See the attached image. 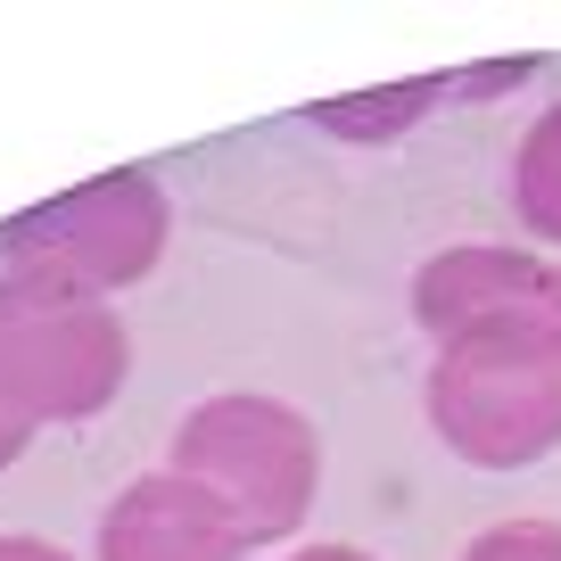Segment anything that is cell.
Listing matches in <instances>:
<instances>
[{"mask_svg": "<svg viewBox=\"0 0 561 561\" xmlns=\"http://www.w3.org/2000/svg\"><path fill=\"white\" fill-rule=\"evenodd\" d=\"M462 561H561V528L553 520H495L462 545Z\"/></svg>", "mask_w": 561, "mask_h": 561, "instance_id": "9", "label": "cell"}, {"mask_svg": "<svg viewBox=\"0 0 561 561\" xmlns=\"http://www.w3.org/2000/svg\"><path fill=\"white\" fill-rule=\"evenodd\" d=\"M512 215L528 240H545V256H561V100L512 149Z\"/></svg>", "mask_w": 561, "mask_h": 561, "instance_id": "7", "label": "cell"}, {"mask_svg": "<svg viewBox=\"0 0 561 561\" xmlns=\"http://www.w3.org/2000/svg\"><path fill=\"white\" fill-rule=\"evenodd\" d=\"M0 371L34 421H91L133 371L116 306L42 273H0Z\"/></svg>", "mask_w": 561, "mask_h": 561, "instance_id": "4", "label": "cell"}, {"mask_svg": "<svg viewBox=\"0 0 561 561\" xmlns=\"http://www.w3.org/2000/svg\"><path fill=\"white\" fill-rule=\"evenodd\" d=\"M240 528L174 471H140L133 488H116V504L100 512L91 561H240Z\"/></svg>", "mask_w": 561, "mask_h": 561, "instance_id": "6", "label": "cell"}, {"mask_svg": "<svg viewBox=\"0 0 561 561\" xmlns=\"http://www.w3.org/2000/svg\"><path fill=\"white\" fill-rule=\"evenodd\" d=\"M174 207L149 174H100L83 191H58L42 207L0 224V273H42L83 298H116L158 273Z\"/></svg>", "mask_w": 561, "mask_h": 561, "instance_id": "3", "label": "cell"}, {"mask_svg": "<svg viewBox=\"0 0 561 561\" xmlns=\"http://www.w3.org/2000/svg\"><path fill=\"white\" fill-rule=\"evenodd\" d=\"M289 561H371V553H364V545H298Z\"/></svg>", "mask_w": 561, "mask_h": 561, "instance_id": "12", "label": "cell"}, {"mask_svg": "<svg viewBox=\"0 0 561 561\" xmlns=\"http://www.w3.org/2000/svg\"><path fill=\"white\" fill-rule=\"evenodd\" d=\"M165 471L191 479L231 528L240 545H280L298 537L306 512L322 488V438L298 404L280 397H207L174 421V446H165Z\"/></svg>", "mask_w": 561, "mask_h": 561, "instance_id": "1", "label": "cell"}, {"mask_svg": "<svg viewBox=\"0 0 561 561\" xmlns=\"http://www.w3.org/2000/svg\"><path fill=\"white\" fill-rule=\"evenodd\" d=\"M421 413L438 446L471 471H528L561 446V339L471 331L446 339L421 380Z\"/></svg>", "mask_w": 561, "mask_h": 561, "instance_id": "2", "label": "cell"}, {"mask_svg": "<svg viewBox=\"0 0 561 561\" xmlns=\"http://www.w3.org/2000/svg\"><path fill=\"white\" fill-rule=\"evenodd\" d=\"M413 322L430 331V347L471 331L561 339V256H545V248H446L413 273Z\"/></svg>", "mask_w": 561, "mask_h": 561, "instance_id": "5", "label": "cell"}, {"mask_svg": "<svg viewBox=\"0 0 561 561\" xmlns=\"http://www.w3.org/2000/svg\"><path fill=\"white\" fill-rule=\"evenodd\" d=\"M446 75H430V83H404V91H364V100H331V107H314V124L322 133H347V140H371V133H397V124H413L421 116V100H446Z\"/></svg>", "mask_w": 561, "mask_h": 561, "instance_id": "8", "label": "cell"}, {"mask_svg": "<svg viewBox=\"0 0 561 561\" xmlns=\"http://www.w3.org/2000/svg\"><path fill=\"white\" fill-rule=\"evenodd\" d=\"M34 430H42V421L25 413V397L9 388V371H0V471H9V462H18L25 446H34Z\"/></svg>", "mask_w": 561, "mask_h": 561, "instance_id": "10", "label": "cell"}, {"mask_svg": "<svg viewBox=\"0 0 561 561\" xmlns=\"http://www.w3.org/2000/svg\"><path fill=\"white\" fill-rule=\"evenodd\" d=\"M0 561H75V553H58L50 537H0Z\"/></svg>", "mask_w": 561, "mask_h": 561, "instance_id": "11", "label": "cell"}]
</instances>
